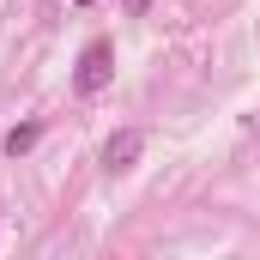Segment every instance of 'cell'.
Here are the masks:
<instances>
[{
    "label": "cell",
    "mask_w": 260,
    "mask_h": 260,
    "mask_svg": "<svg viewBox=\"0 0 260 260\" xmlns=\"http://www.w3.org/2000/svg\"><path fill=\"white\" fill-rule=\"evenodd\" d=\"M109 79H115V43L109 37H91L85 55H79V67H73V91L79 97H97Z\"/></svg>",
    "instance_id": "6da1fadb"
},
{
    "label": "cell",
    "mask_w": 260,
    "mask_h": 260,
    "mask_svg": "<svg viewBox=\"0 0 260 260\" xmlns=\"http://www.w3.org/2000/svg\"><path fill=\"white\" fill-rule=\"evenodd\" d=\"M139 151H145V133L139 127L109 133V139H103V170H109V176H127L133 164H139Z\"/></svg>",
    "instance_id": "7a4b0ae2"
},
{
    "label": "cell",
    "mask_w": 260,
    "mask_h": 260,
    "mask_svg": "<svg viewBox=\"0 0 260 260\" xmlns=\"http://www.w3.org/2000/svg\"><path fill=\"white\" fill-rule=\"evenodd\" d=\"M37 139H43V121H24V127H12V133H6L0 145H6V157H24Z\"/></svg>",
    "instance_id": "3957f363"
},
{
    "label": "cell",
    "mask_w": 260,
    "mask_h": 260,
    "mask_svg": "<svg viewBox=\"0 0 260 260\" xmlns=\"http://www.w3.org/2000/svg\"><path fill=\"white\" fill-rule=\"evenodd\" d=\"M121 12H127V18H145V12H151V0H121Z\"/></svg>",
    "instance_id": "277c9868"
},
{
    "label": "cell",
    "mask_w": 260,
    "mask_h": 260,
    "mask_svg": "<svg viewBox=\"0 0 260 260\" xmlns=\"http://www.w3.org/2000/svg\"><path fill=\"white\" fill-rule=\"evenodd\" d=\"M79 6H91V0H79Z\"/></svg>",
    "instance_id": "5b68a950"
}]
</instances>
